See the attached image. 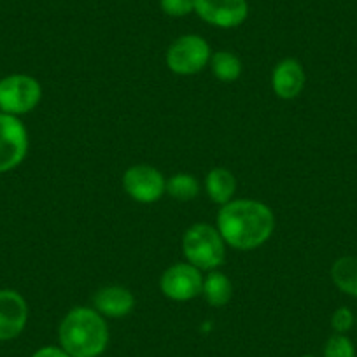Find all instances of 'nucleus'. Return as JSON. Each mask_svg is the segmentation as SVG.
Returning <instances> with one entry per match:
<instances>
[{"instance_id": "obj_19", "label": "nucleus", "mask_w": 357, "mask_h": 357, "mask_svg": "<svg viewBox=\"0 0 357 357\" xmlns=\"http://www.w3.org/2000/svg\"><path fill=\"white\" fill-rule=\"evenodd\" d=\"M161 11L172 18H183L195 11V0H160Z\"/></svg>"}, {"instance_id": "obj_14", "label": "nucleus", "mask_w": 357, "mask_h": 357, "mask_svg": "<svg viewBox=\"0 0 357 357\" xmlns=\"http://www.w3.org/2000/svg\"><path fill=\"white\" fill-rule=\"evenodd\" d=\"M202 294L211 307H225L233 298V284L228 275L212 270L204 279Z\"/></svg>"}, {"instance_id": "obj_17", "label": "nucleus", "mask_w": 357, "mask_h": 357, "mask_svg": "<svg viewBox=\"0 0 357 357\" xmlns=\"http://www.w3.org/2000/svg\"><path fill=\"white\" fill-rule=\"evenodd\" d=\"M167 193L175 200H193L200 193V184H198L195 175L175 174L170 178H167Z\"/></svg>"}, {"instance_id": "obj_5", "label": "nucleus", "mask_w": 357, "mask_h": 357, "mask_svg": "<svg viewBox=\"0 0 357 357\" xmlns=\"http://www.w3.org/2000/svg\"><path fill=\"white\" fill-rule=\"evenodd\" d=\"M212 51L200 36H183L175 39L167 51V65L174 74L193 75L207 67Z\"/></svg>"}, {"instance_id": "obj_16", "label": "nucleus", "mask_w": 357, "mask_h": 357, "mask_svg": "<svg viewBox=\"0 0 357 357\" xmlns=\"http://www.w3.org/2000/svg\"><path fill=\"white\" fill-rule=\"evenodd\" d=\"M208 63H211L212 74L215 75V79L222 82L236 81L242 74V61L229 51H219V53L212 54Z\"/></svg>"}, {"instance_id": "obj_3", "label": "nucleus", "mask_w": 357, "mask_h": 357, "mask_svg": "<svg viewBox=\"0 0 357 357\" xmlns=\"http://www.w3.org/2000/svg\"><path fill=\"white\" fill-rule=\"evenodd\" d=\"M183 250L188 263L198 270H215L225 263L226 242L218 228L198 222L188 228L183 238Z\"/></svg>"}, {"instance_id": "obj_1", "label": "nucleus", "mask_w": 357, "mask_h": 357, "mask_svg": "<svg viewBox=\"0 0 357 357\" xmlns=\"http://www.w3.org/2000/svg\"><path fill=\"white\" fill-rule=\"evenodd\" d=\"M218 229L228 245L252 250L268 242L275 229V215L257 200H231L218 212Z\"/></svg>"}, {"instance_id": "obj_9", "label": "nucleus", "mask_w": 357, "mask_h": 357, "mask_svg": "<svg viewBox=\"0 0 357 357\" xmlns=\"http://www.w3.org/2000/svg\"><path fill=\"white\" fill-rule=\"evenodd\" d=\"M195 11L208 25L235 29L249 15L247 0H195Z\"/></svg>"}, {"instance_id": "obj_4", "label": "nucleus", "mask_w": 357, "mask_h": 357, "mask_svg": "<svg viewBox=\"0 0 357 357\" xmlns=\"http://www.w3.org/2000/svg\"><path fill=\"white\" fill-rule=\"evenodd\" d=\"M43 88L36 77L13 74L0 79V111L11 116L29 114L39 105Z\"/></svg>"}, {"instance_id": "obj_10", "label": "nucleus", "mask_w": 357, "mask_h": 357, "mask_svg": "<svg viewBox=\"0 0 357 357\" xmlns=\"http://www.w3.org/2000/svg\"><path fill=\"white\" fill-rule=\"evenodd\" d=\"M29 321V305L25 298L13 289L0 291V342L16 338Z\"/></svg>"}, {"instance_id": "obj_13", "label": "nucleus", "mask_w": 357, "mask_h": 357, "mask_svg": "<svg viewBox=\"0 0 357 357\" xmlns=\"http://www.w3.org/2000/svg\"><path fill=\"white\" fill-rule=\"evenodd\" d=\"M205 190L211 200L218 205H226L233 200L236 191V178L228 168L215 167L205 177Z\"/></svg>"}, {"instance_id": "obj_15", "label": "nucleus", "mask_w": 357, "mask_h": 357, "mask_svg": "<svg viewBox=\"0 0 357 357\" xmlns=\"http://www.w3.org/2000/svg\"><path fill=\"white\" fill-rule=\"evenodd\" d=\"M331 279L342 293L357 298V257H338L331 266Z\"/></svg>"}, {"instance_id": "obj_11", "label": "nucleus", "mask_w": 357, "mask_h": 357, "mask_svg": "<svg viewBox=\"0 0 357 357\" xmlns=\"http://www.w3.org/2000/svg\"><path fill=\"white\" fill-rule=\"evenodd\" d=\"M307 74L303 65L294 58H286L279 61L272 72L273 93L282 100H293L303 91Z\"/></svg>"}, {"instance_id": "obj_18", "label": "nucleus", "mask_w": 357, "mask_h": 357, "mask_svg": "<svg viewBox=\"0 0 357 357\" xmlns=\"http://www.w3.org/2000/svg\"><path fill=\"white\" fill-rule=\"evenodd\" d=\"M324 357H356V347L349 336L336 333L326 342Z\"/></svg>"}, {"instance_id": "obj_6", "label": "nucleus", "mask_w": 357, "mask_h": 357, "mask_svg": "<svg viewBox=\"0 0 357 357\" xmlns=\"http://www.w3.org/2000/svg\"><path fill=\"white\" fill-rule=\"evenodd\" d=\"M29 153V132L18 116L0 112V174L15 170Z\"/></svg>"}, {"instance_id": "obj_20", "label": "nucleus", "mask_w": 357, "mask_h": 357, "mask_svg": "<svg viewBox=\"0 0 357 357\" xmlns=\"http://www.w3.org/2000/svg\"><path fill=\"white\" fill-rule=\"evenodd\" d=\"M354 322H356V317H354L352 310L347 307L336 308L335 314L331 315L333 329H335L336 333H342V335H345L347 331H350V329H352Z\"/></svg>"}, {"instance_id": "obj_7", "label": "nucleus", "mask_w": 357, "mask_h": 357, "mask_svg": "<svg viewBox=\"0 0 357 357\" xmlns=\"http://www.w3.org/2000/svg\"><path fill=\"white\" fill-rule=\"evenodd\" d=\"M204 287L202 270L191 263H175L168 266L160 279V289L174 301H190L200 296Z\"/></svg>"}, {"instance_id": "obj_21", "label": "nucleus", "mask_w": 357, "mask_h": 357, "mask_svg": "<svg viewBox=\"0 0 357 357\" xmlns=\"http://www.w3.org/2000/svg\"><path fill=\"white\" fill-rule=\"evenodd\" d=\"M32 357H72L61 347H43Z\"/></svg>"}, {"instance_id": "obj_12", "label": "nucleus", "mask_w": 357, "mask_h": 357, "mask_svg": "<svg viewBox=\"0 0 357 357\" xmlns=\"http://www.w3.org/2000/svg\"><path fill=\"white\" fill-rule=\"evenodd\" d=\"M93 307L102 317L121 319L135 307V296L128 287L105 286L93 296Z\"/></svg>"}, {"instance_id": "obj_2", "label": "nucleus", "mask_w": 357, "mask_h": 357, "mask_svg": "<svg viewBox=\"0 0 357 357\" xmlns=\"http://www.w3.org/2000/svg\"><path fill=\"white\" fill-rule=\"evenodd\" d=\"M61 349L72 357H98L109 345V326L95 308H72L61 321Z\"/></svg>"}, {"instance_id": "obj_22", "label": "nucleus", "mask_w": 357, "mask_h": 357, "mask_svg": "<svg viewBox=\"0 0 357 357\" xmlns=\"http://www.w3.org/2000/svg\"><path fill=\"white\" fill-rule=\"evenodd\" d=\"M303 357H314V356H303Z\"/></svg>"}, {"instance_id": "obj_8", "label": "nucleus", "mask_w": 357, "mask_h": 357, "mask_svg": "<svg viewBox=\"0 0 357 357\" xmlns=\"http://www.w3.org/2000/svg\"><path fill=\"white\" fill-rule=\"evenodd\" d=\"M123 188L139 204H154L167 193V178L151 165H133L123 175Z\"/></svg>"}, {"instance_id": "obj_23", "label": "nucleus", "mask_w": 357, "mask_h": 357, "mask_svg": "<svg viewBox=\"0 0 357 357\" xmlns=\"http://www.w3.org/2000/svg\"><path fill=\"white\" fill-rule=\"evenodd\" d=\"M356 321H357V319H356Z\"/></svg>"}]
</instances>
